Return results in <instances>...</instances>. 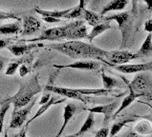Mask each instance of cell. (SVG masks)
<instances>
[{
	"instance_id": "1",
	"label": "cell",
	"mask_w": 152,
	"mask_h": 137,
	"mask_svg": "<svg viewBox=\"0 0 152 137\" xmlns=\"http://www.w3.org/2000/svg\"><path fill=\"white\" fill-rule=\"evenodd\" d=\"M46 47L47 49L56 50L73 59L92 58L99 60L102 62H105L104 58L107 53V50H102L92 44H88V43L79 40L56 43V44L47 45Z\"/></svg>"
},
{
	"instance_id": "2",
	"label": "cell",
	"mask_w": 152,
	"mask_h": 137,
	"mask_svg": "<svg viewBox=\"0 0 152 137\" xmlns=\"http://www.w3.org/2000/svg\"><path fill=\"white\" fill-rule=\"evenodd\" d=\"M41 91L42 87L38 81V74H36L28 81L21 83L18 92L6 100L14 105V110H16L30 104L34 96L41 92Z\"/></svg>"
},
{
	"instance_id": "3",
	"label": "cell",
	"mask_w": 152,
	"mask_h": 137,
	"mask_svg": "<svg viewBox=\"0 0 152 137\" xmlns=\"http://www.w3.org/2000/svg\"><path fill=\"white\" fill-rule=\"evenodd\" d=\"M83 20H76L70 22L61 27H55L48 30H44L39 36H37L34 39H29V42H40L44 40L48 41H55V40H61V39H67L68 35L70 34L74 30L79 28L80 26L83 25Z\"/></svg>"
},
{
	"instance_id": "4",
	"label": "cell",
	"mask_w": 152,
	"mask_h": 137,
	"mask_svg": "<svg viewBox=\"0 0 152 137\" xmlns=\"http://www.w3.org/2000/svg\"><path fill=\"white\" fill-rule=\"evenodd\" d=\"M104 21H110L115 20L119 25V29L121 32V36H123V48H125L127 45V40L129 38L130 30H131V16L130 14L127 12H119V14H112L110 16H103Z\"/></svg>"
},
{
	"instance_id": "5",
	"label": "cell",
	"mask_w": 152,
	"mask_h": 137,
	"mask_svg": "<svg viewBox=\"0 0 152 137\" xmlns=\"http://www.w3.org/2000/svg\"><path fill=\"white\" fill-rule=\"evenodd\" d=\"M44 89H45V92H54L65 98H71V99L81 101L82 103H84V104L95 102L94 97H91L90 95H83V94L77 92L76 91V89L61 88V87H56V86H53V85H46Z\"/></svg>"
},
{
	"instance_id": "6",
	"label": "cell",
	"mask_w": 152,
	"mask_h": 137,
	"mask_svg": "<svg viewBox=\"0 0 152 137\" xmlns=\"http://www.w3.org/2000/svg\"><path fill=\"white\" fill-rule=\"evenodd\" d=\"M129 84L135 92L141 94L142 96L152 99V81L147 74L142 72L138 74Z\"/></svg>"
},
{
	"instance_id": "7",
	"label": "cell",
	"mask_w": 152,
	"mask_h": 137,
	"mask_svg": "<svg viewBox=\"0 0 152 137\" xmlns=\"http://www.w3.org/2000/svg\"><path fill=\"white\" fill-rule=\"evenodd\" d=\"M138 56L136 53H132L129 50H113L107 51L105 55V64L109 66L112 65H124L131 60L137 59Z\"/></svg>"
},
{
	"instance_id": "8",
	"label": "cell",
	"mask_w": 152,
	"mask_h": 137,
	"mask_svg": "<svg viewBox=\"0 0 152 137\" xmlns=\"http://www.w3.org/2000/svg\"><path fill=\"white\" fill-rule=\"evenodd\" d=\"M36 100H37L36 98H34V100L26 107H24V108H21V109H18V110L12 111L10 127L9 128H14L15 130V128H19L24 125V123L28 117L30 111H31L33 107L34 106V104H36V102H37Z\"/></svg>"
},
{
	"instance_id": "9",
	"label": "cell",
	"mask_w": 152,
	"mask_h": 137,
	"mask_svg": "<svg viewBox=\"0 0 152 137\" xmlns=\"http://www.w3.org/2000/svg\"><path fill=\"white\" fill-rule=\"evenodd\" d=\"M119 108V101L116 100L114 102L110 103V104L106 105H99L96 106L94 108L90 109H83L84 110H88L89 112L92 113H102L104 115L103 119V127H107L108 123L113 118V115L116 112V110Z\"/></svg>"
},
{
	"instance_id": "10",
	"label": "cell",
	"mask_w": 152,
	"mask_h": 137,
	"mask_svg": "<svg viewBox=\"0 0 152 137\" xmlns=\"http://www.w3.org/2000/svg\"><path fill=\"white\" fill-rule=\"evenodd\" d=\"M116 71H118L123 74H137V72L144 71H152V61L142 64H124V65H112L110 66Z\"/></svg>"
},
{
	"instance_id": "11",
	"label": "cell",
	"mask_w": 152,
	"mask_h": 137,
	"mask_svg": "<svg viewBox=\"0 0 152 137\" xmlns=\"http://www.w3.org/2000/svg\"><path fill=\"white\" fill-rule=\"evenodd\" d=\"M23 30L21 36H30L40 31L41 21L32 15L23 16Z\"/></svg>"
},
{
	"instance_id": "12",
	"label": "cell",
	"mask_w": 152,
	"mask_h": 137,
	"mask_svg": "<svg viewBox=\"0 0 152 137\" xmlns=\"http://www.w3.org/2000/svg\"><path fill=\"white\" fill-rule=\"evenodd\" d=\"M54 68L58 70L61 68H76V70H84V71H98L101 68V64L96 61H77L68 65H53Z\"/></svg>"
},
{
	"instance_id": "13",
	"label": "cell",
	"mask_w": 152,
	"mask_h": 137,
	"mask_svg": "<svg viewBox=\"0 0 152 137\" xmlns=\"http://www.w3.org/2000/svg\"><path fill=\"white\" fill-rule=\"evenodd\" d=\"M44 45L41 43H31V44H16V45H9L7 49L11 51V53L15 55V56L20 57L23 55L30 53V51L36 48H39L43 47Z\"/></svg>"
},
{
	"instance_id": "14",
	"label": "cell",
	"mask_w": 152,
	"mask_h": 137,
	"mask_svg": "<svg viewBox=\"0 0 152 137\" xmlns=\"http://www.w3.org/2000/svg\"><path fill=\"white\" fill-rule=\"evenodd\" d=\"M79 110V107H77L76 104L74 103H68V104L64 107V112H63V123L62 126L60 127V130L58 132L56 137H59L60 135L62 134V132L64 131L65 128L68 125V123L71 121V119L75 116V114Z\"/></svg>"
},
{
	"instance_id": "15",
	"label": "cell",
	"mask_w": 152,
	"mask_h": 137,
	"mask_svg": "<svg viewBox=\"0 0 152 137\" xmlns=\"http://www.w3.org/2000/svg\"><path fill=\"white\" fill-rule=\"evenodd\" d=\"M123 79L124 80V82H125V84L127 85V87H128V89H129V94L126 96V97H124V99H123V102H121V106L118 108V110H116V112L114 113V115H113V118L112 119H114V118H116L118 115L123 111L124 110H125L127 108L128 106H130V104L131 103H133L134 101H135L137 98H139V97H141L142 95L141 94H139V93H137V92H135L132 89V88L130 87V84L128 83V81L127 80H125L124 77H123Z\"/></svg>"
},
{
	"instance_id": "16",
	"label": "cell",
	"mask_w": 152,
	"mask_h": 137,
	"mask_svg": "<svg viewBox=\"0 0 152 137\" xmlns=\"http://www.w3.org/2000/svg\"><path fill=\"white\" fill-rule=\"evenodd\" d=\"M65 100H66V98H58V97H55V96H52L51 97V99L46 103V104H44V105H42V106H40V108H39V110H38L37 111V113L34 115V116L29 120V121L25 124V126L26 127H29V125L31 124L34 120H36L37 118H38L39 116H41V115L44 113V112H46L47 110H48L52 106H54V105H58V104H61V103H63Z\"/></svg>"
},
{
	"instance_id": "17",
	"label": "cell",
	"mask_w": 152,
	"mask_h": 137,
	"mask_svg": "<svg viewBox=\"0 0 152 137\" xmlns=\"http://www.w3.org/2000/svg\"><path fill=\"white\" fill-rule=\"evenodd\" d=\"M129 0H111L109 3H107L105 6L102 8L101 12L102 16L106 14L107 12H113V11H123L128 5Z\"/></svg>"
},
{
	"instance_id": "18",
	"label": "cell",
	"mask_w": 152,
	"mask_h": 137,
	"mask_svg": "<svg viewBox=\"0 0 152 137\" xmlns=\"http://www.w3.org/2000/svg\"><path fill=\"white\" fill-rule=\"evenodd\" d=\"M137 119V116L135 115H128L127 117H124L120 121L116 122L115 124H113L112 127L110 128V132H109V136L110 137H114L120 132V131L123 130V128L128 123H133L135 122Z\"/></svg>"
},
{
	"instance_id": "19",
	"label": "cell",
	"mask_w": 152,
	"mask_h": 137,
	"mask_svg": "<svg viewBox=\"0 0 152 137\" xmlns=\"http://www.w3.org/2000/svg\"><path fill=\"white\" fill-rule=\"evenodd\" d=\"M137 56L139 57H152V33L147 34L141 48L137 51Z\"/></svg>"
},
{
	"instance_id": "20",
	"label": "cell",
	"mask_w": 152,
	"mask_h": 137,
	"mask_svg": "<svg viewBox=\"0 0 152 137\" xmlns=\"http://www.w3.org/2000/svg\"><path fill=\"white\" fill-rule=\"evenodd\" d=\"M72 9H66L63 11H47V10H41L38 7H34V12L37 14H40L42 17H54V18L61 19L64 18L65 15L71 12Z\"/></svg>"
},
{
	"instance_id": "21",
	"label": "cell",
	"mask_w": 152,
	"mask_h": 137,
	"mask_svg": "<svg viewBox=\"0 0 152 137\" xmlns=\"http://www.w3.org/2000/svg\"><path fill=\"white\" fill-rule=\"evenodd\" d=\"M110 29H114V27L108 23L107 21H103V22L99 23V24L95 26V27H93L92 31H91L90 33L88 34L87 39L90 42H92L94 38H96L97 36L101 35L102 33H103L104 32H106L107 30H110Z\"/></svg>"
},
{
	"instance_id": "22",
	"label": "cell",
	"mask_w": 152,
	"mask_h": 137,
	"mask_svg": "<svg viewBox=\"0 0 152 137\" xmlns=\"http://www.w3.org/2000/svg\"><path fill=\"white\" fill-rule=\"evenodd\" d=\"M82 17H83L86 22H87L90 26H92V27H95L96 25L102 23L104 21L103 20V16L97 14V12H94L92 11L86 10V9L83 12V16H82Z\"/></svg>"
},
{
	"instance_id": "23",
	"label": "cell",
	"mask_w": 152,
	"mask_h": 137,
	"mask_svg": "<svg viewBox=\"0 0 152 137\" xmlns=\"http://www.w3.org/2000/svg\"><path fill=\"white\" fill-rule=\"evenodd\" d=\"M22 32L21 25L19 22H14L10 24H5L0 26V34L1 35H12Z\"/></svg>"
},
{
	"instance_id": "24",
	"label": "cell",
	"mask_w": 152,
	"mask_h": 137,
	"mask_svg": "<svg viewBox=\"0 0 152 137\" xmlns=\"http://www.w3.org/2000/svg\"><path fill=\"white\" fill-rule=\"evenodd\" d=\"M102 79L103 89H107V91L112 92V89L114 88H123V84L118 79L114 78V77L108 76L104 72H102Z\"/></svg>"
},
{
	"instance_id": "25",
	"label": "cell",
	"mask_w": 152,
	"mask_h": 137,
	"mask_svg": "<svg viewBox=\"0 0 152 137\" xmlns=\"http://www.w3.org/2000/svg\"><path fill=\"white\" fill-rule=\"evenodd\" d=\"M88 36V32H87V27L83 24L80 26L79 28L75 29L74 31L69 34L67 39L69 41L71 40H77V39H80V38H87Z\"/></svg>"
},
{
	"instance_id": "26",
	"label": "cell",
	"mask_w": 152,
	"mask_h": 137,
	"mask_svg": "<svg viewBox=\"0 0 152 137\" xmlns=\"http://www.w3.org/2000/svg\"><path fill=\"white\" fill-rule=\"evenodd\" d=\"M134 131L140 135H149L152 134V127L148 121H140L134 127Z\"/></svg>"
},
{
	"instance_id": "27",
	"label": "cell",
	"mask_w": 152,
	"mask_h": 137,
	"mask_svg": "<svg viewBox=\"0 0 152 137\" xmlns=\"http://www.w3.org/2000/svg\"><path fill=\"white\" fill-rule=\"evenodd\" d=\"M77 92L83 95H96V96H106L111 91H107L105 89H76Z\"/></svg>"
},
{
	"instance_id": "28",
	"label": "cell",
	"mask_w": 152,
	"mask_h": 137,
	"mask_svg": "<svg viewBox=\"0 0 152 137\" xmlns=\"http://www.w3.org/2000/svg\"><path fill=\"white\" fill-rule=\"evenodd\" d=\"M27 57L28 56H24V57H21L20 59L18 60H15V61H12L11 63L8 64V66L6 68V71H5V74L6 75H14L17 68H19V67L21 66V64H23L26 60H27Z\"/></svg>"
},
{
	"instance_id": "29",
	"label": "cell",
	"mask_w": 152,
	"mask_h": 137,
	"mask_svg": "<svg viewBox=\"0 0 152 137\" xmlns=\"http://www.w3.org/2000/svg\"><path fill=\"white\" fill-rule=\"evenodd\" d=\"M95 125V117H94V113L90 112L89 115L87 116V118H86L85 122L83 123V125L81 126L80 130L77 132V135H81L85 133V132H87L88 131H90L91 128H93V126Z\"/></svg>"
},
{
	"instance_id": "30",
	"label": "cell",
	"mask_w": 152,
	"mask_h": 137,
	"mask_svg": "<svg viewBox=\"0 0 152 137\" xmlns=\"http://www.w3.org/2000/svg\"><path fill=\"white\" fill-rule=\"evenodd\" d=\"M85 10L84 5H81L79 3V5L76 6L75 8H73L71 12L65 15L64 18L65 19H76V18H80V17L83 16V12Z\"/></svg>"
},
{
	"instance_id": "31",
	"label": "cell",
	"mask_w": 152,
	"mask_h": 137,
	"mask_svg": "<svg viewBox=\"0 0 152 137\" xmlns=\"http://www.w3.org/2000/svg\"><path fill=\"white\" fill-rule=\"evenodd\" d=\"M10 105L11 103L5 100L2 103L1 109H0V136H1V133L3 131V127H4V120H5V116L6 113L8 112L9 109H10Z\"/></svg>"
},
{
	"instance_id": "32",
	"label": "cell",
	"mask_w": 152,
	"mask_h": 137,
	"mask_svg": "<svg viewBox=\"0 0 152 137\" xmlns=\"http://www.w3.org/2000/svg\"><path fill=\"white\" fill-rule=\"evenodd\" d=\"M32 61V54L29 53L28 57H27V60L23 63L21 64V66L19 67L18 71H19V75L21 77H24L27 74H30V71H31V67H30V62Z\"/></svg>"
},
{
	"instance_id": "33",
	"label": "cell",
	"mask_w": 152,
	"mask_h": 137,
	"mask_svg": "<svg viewBox=\"0 0 152 137\" xmlns=\"http://www.w3.org/2000/svg\"><path fill=\"white\" fill-rule=\"evenodd\" d=\"M7 19H15V20L18 21V22L21 20V18L18 16V14H15V12L0 11V20H7Z\"/></svg>"
},
{
	"instance_id": "34",
	"label": "cell",
	"mask_w": 152,
	"mask_h": 137,
	"mask_svg": "<svg viewBox=\"0 0 152 137\" xmlns=\"http://www.w3.org/2000/svg\"><path fill=\"white\" fill-rule=\"evenodd\" d=\"M109 132H110V128L108 127H102V128L96 132L95 137H108L109 136Z\"/></svg>"
},
{
	"instance_id": "35",
	"label": "cell",
	"mask_w": 152,
	"mask_h": 137,
	"mask_svg": "<svg viewBox=\"0 0 152 137\" xmlns=\"http://www.w3.org/2000/svg\"><path fill=\"white\" fill-rule=\"evenodd\" d=\"M15 40L16 39H15V38H3V39H0V50L7 48L12 41H15Z\"/></svg>"
},
{
	"instance_id": "36",
	"label": "cell",
	"mask_w": 152,
	"mask_h": 137,
	"mask_svg": "<svg viewBox=\"0 0 152 137\" xmlns=\"http://www.w3.org/2000/svg\"><path fill=\"white\" fill-rule=\"evenodd\" d=\"M121 137H144L142 135H140L139 133H137V132L135 131H132V130H129L127 131L126 132H125L124 134H123Z\"/></svg>"
},
{
	"instance_id": "37",
	"label": "cell",
	"mask_w": 152,
	"mask_h": 137,
	"mask_svg": "<svg viewBox=\"0 0 152 137\" xmlns=\"http://www.w3.org/2000/svg\"><path fill=\"white\" fill-rule=\"evenodd\" d=\"M144 30H145V32H147L152 33V18H150L147 21H145Z\"/></svg>"
},
{
	"instance_id": "38",
	"label": "cell",
	"mask_w": 152,
	"mask_h": 137,
	"mask_svg": "<svg viewBox=\"0 0 152 137\" xmlns=\"http://www.w3.org/2000/svg\"><path fill=\"white\" fill-rule=\"evenodd\" d=\"M50 99H51V94H50V93H45V94H43L42 97L40 98L39 105H40V106H42V105L46 104V103L48 102Z\"/></svg>"
},
{
	"instance_id": "39",
	"label": "cell",
	"mask_w": 152,
	"mask_h": 137,
	"mask_svg": "<svg viewBox=\"0 0 152 137\" xmlns=\"http://www.w3.org/2000/svg\"><path fill=\"white\" fill-rule=\"evenodd\" d=\"M8 63V58L0 55V71H2L4 68H5V66Z\"/></svg>"
},
{
	"instance_id": "40",
	"label": "cell",
	"mask_w": 152,
	"mask_h": 137,
	"mask_svg": "<svg viewBox=\"0 0 152 137\" xmlns=\"http://www.w3.org/2000/svg\"><path fill=\"white\" fill-rule=\"evenodd\" d=\"M42 19L47 23H59V22H61V19L54 18V17H42Z\"/></svg>"
},
{
	"instance_id": "41",
	"label": "cell",
	"mask_w": 152,
	"mask_h": 137,
	"mask_svg": "<svg viewBox=\"0 0 152 137\" xmlns=\"http://www.w3.org/2000/svg\"><path fill=\"white\" fill-rule=\"evenodd\" d=\"M27 128H28V127L25 126V128H23V131L19 133L18 137H27Z\"/></svg>"
},
{
	"instance_id": "42",
	"label": "cell",
	"mask_w": 152,
	"mask_h": 137,
	"mask_svg": "<svg viewBox=\"0 0 152 137\" xmlns=\"http://www.w3.org/2000/svg\"><path fill=\"white\" fill-rule=\"evenodd\" d=\"M131 2H132V9H133V12H136L138 0H131Z\"/></svg>"
},
{
	"instance_id": "43",
	"label": "cell",
	"mask_w": 152,
	"mask_h": 137,
	"mask_svg": "<svg viewBox=\"0 0 152 137\" xmlns=\"http://www.w3.org/2000/svg\"><path fill=\"white\" fill-rule=\"evenodd\" d=\"M144 1L146 4L147 9H148V10H152V0H144Z\"/></svg>"
},
{
	"instance_id": "44",
	"label": "cell",
	"mask_w": 152,
	"mask_h": 137,
	"mask_svg": "<svg viewBox=\"0 0 152 137\" xmlns=\"http://www.w3.org/2000/svg\"><path fill=\"white\" fill-rule=\"evenodd\" d=\"M4 137H9V135H8V128L4 131Z\"/></svg>"
},
{
	"instance_id": "45",
	"label": "cell",
	"mask_w": 152,
	"mask_h": 137,
	"mask_svg": "<svg viewBox=\"0 0 152 137\" xmlns=\"http://www.w3.org/2000/svg\"><path fill=\"white\" fill-rule=\"evenodd\" d=\"M65 137H77V133L76 134H72V135H68V136H65Z\"/></svg>"
},
{
	"instance_id": "46",
	"label": "cell",
	"mask_w": 152,
	"mask_h": 137,
	"mask_svg": "<svg viewBox=\"0 0 152 137\" xmlns=\"http://www.w3.org/2000/svg\"><path fill=\"white\" fill-rule=\"evenodd\" d=\"M144 104H145V105H147V106H148V107H150V108H151V110H152V106L149 104V103H144Z\"/></svg>"
},
{
	"instance_id": "47",
	"label": "cell",
	"mask_w": 152,
	"mask_h": 137,
	"mask_svg": "<svg viewBox=\"0 0 152 137\" xmlns=\"http://www.w3.org/2000/svg\"><path fill=\"white\" fill-rule=\"evenodd\" d=\"M84 2H85V0H84Z\"/></svg>"
}]
</instances>
